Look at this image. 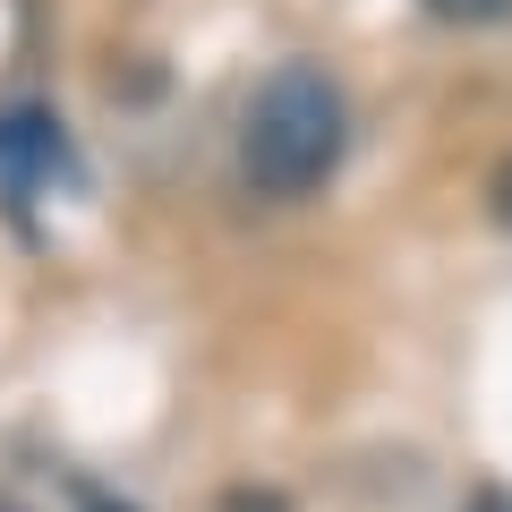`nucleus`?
<instances>
[{"label": "nucleus", "instance_id": "obj_1", "mask_svg": "<svg viewBox=\"0 0 512 512\" xmlns=\"http://www.w3.org/2000/svg\"><path fill=\"white\" fill-rule=\"evenodd\" d=\"M350 146V103L316 60H282L239 120V171L256 197H316Z\"/></svg>", "mask_w": 512, "mask_h": 512}, {"label": "nucleus", "instance_id": "obj_2", "mask_svg": "<svg viewBox=\"0 0 512 512\" xmlns=\"http://www.w3.org/2000/svg\"><path fill=\"white\" fill-rule=\"evenodd\" d=\"M69 171V137L43 103H18L0 111V214H26L43 188Z\"/></svg>", "mask_w": 512, "mask_h": 512}, {"label": "nucleus", "instance_id": "obj_3", "mask_svg": "<svg viewBox=\"0 0 512 512\" xmlns=\"http://www.w3.org/2000/svg\"><path fill=\"white\" fill-rule=\"evenodd\" d=\"M436 18H461V26H495V18H512V0H427Z\"/></svg>", "mask_w": 512, "mask_h": 512}, {"label": "nucleus", "instance_id": "obj_4", "mask_svg": "<svg viewBox=\"0 0 512 512\" xmlns=\"http://www.w3.org/2000/svg\"><path fill=\"white\" fill-rule=\"evenodd\" d=\"M487 205H495V222L512 231V154H504V171H495V188H487Z\"/></svg>", "mask_w": 512, "mask_h": 512}, {"label": "nucleus", "instance_id": "obj_5", "mask_svg": "<svg viewBox=\"0 0 512 512\" xmlns=\"http://www.w3.org/2000/svg\"><path fill=\"white\" fill-rule=\"evenodd\" d=\"M77 512H137V504H120V495H103V487H77Z\"/></svg>", "mask_w": 512, "mask_h": 512}, {"label": "nucleus", "instance_id": "obj_6", "mask_svg": "<svg viewBox=\"0 0 512 512\" xmlns=\"http://www.w3.org/2000/svg\"><path fill=\"white\" fill-rule=\"evenodd\" d=\"M470 512H512V495H478V504Z\"/></svg>", "mask_w": 512, "mask_h": 512}, {"label": "nucleus", "instance_id": "obj_7", "mask_svg": "<svg viewBox=\"0 0 512 512\" xmlns=\"http://www.w3.org/2000/svg\"><path fill=\"white\" fill-rule=\"evenodd\" d=\"M0 512H18V504H0Z\"/></svg>", "mask_w": 512, "mask_h": 512}]
</instances>
